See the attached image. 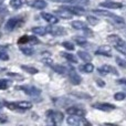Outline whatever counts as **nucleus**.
<instances>
[{
	"instance_id": "nucleus-1",
	"label": "nucleus",
	"mask_w": 126,
	"mask_h": 126,
	"mask_svg": "<svg viewBox=\"0 0 126 126\" xmlns=\"http://www.w3.org/2000/svg\"><path fill=\"white\" fill-rule=\"evenodd\" d=\"M47 116L49 120H51L52 124H60L63 121V113L60 111H48L47 112Z\"/></svg>"
},
{
	"instance_id": "nucleus-2",
	"label": "nucleus",
	"mask_w": 126,
	"mask_h": 126,
	"mask_svg": "<svg viewBox=\"0 0 126 126\" xmlns=\"http://www.w3.org/2000/svg\"><path fill=\"white\" fill-rule=\"evenodd\" d=\"M22 23H23V21H22L21 18H18V17L11 18V19H9L8 21H7L6 26H4V29L10 32V31H13L15 29H17L18 27H20Z\"/></svg>"
},
{
	"instance_id": "nucleus-3",
	"label": "nucleus",
	"mask_w": 126,
	"mask_h": 126,
	"mask_svg": "<svg viewBox=\"0 0 126 126\" xmlns=\"http://www.w3.org/2000/svg\"><path fill=\"white\" fill-rule=\"evenodd\" d=\"M17 89L23 91L27 95H30V96H32V97H35V96L40 95V93H41V91H40L38 87L30 86V85H22V86H18Z\"/></svg>"
},
{
	"instance_id": "nucleus-4",
	"label": "nucleus",
	"mask_w": 126,
	"mask_h": 126,
	"mask_svg": "<svg viewBox=\"0 0 126 126\" xmlns=\"http://www.w3.org/2000/svg\"><path fill=\"white\" fill-rule=\"evenodd\" d=\"M66 123L69 125H90V122L83 118V116L71 115L66 118Z\"/></svg>"
},
{
	"instance_id": "nucleus-5",
	"label": "nucleus",
	"mask_w": 126,
	"mask_h": 126,
	"mask_svg": "<svg viewBox=\"0 0 126 126\" xmlns=\"http://www.w3.org/2000/svg\"><path fill=\"white\" fill-rule=\"evenodd\" d=\"M92 107H94V109H96V110H100V111L110 112L115 109V105L110 104V103H95V104L92 105Z\"/></svg>"
},
{
	"instance_id": "nucleus-6",
	"label": "nucleus",
	"mask_w": 126,
	"mask_h": 126,
	"mask_svg": "<svg viewBox=\"0 0 126 126\" xmlns=\"http://www.w3.org/2000/svg\"><path fill=\"white\" fill-rule=\"evenodd\" d=\"M107 40H109L110 43H112L114 47L124 46V44H126L125 42L122 40V38H120L117 34H110L109 37H107Z\"/></svg>"
},
{
	"instance_id": "nucleus-7",
	"label": "nucleus",
	"mask_w": 126,
	"mask_h": 126,
	"mask_svg": "<svg viewBox=\"0 0 126 126\" xmlns=\"http://www.w3.org/2000/svg\"><path fill=\"white\" fill-rule=\"evenodd\" d=\"M65 112H66L69 115H76V116H84L85 114H86L85 110L80 109V107H74V106L67 107Z\"/></svg>"
},
{
	"instance_id": "nucleus-8",
	"label": "nucleus",
	"mask_w": 126,
	"mask_h": 126,
	"mask_svg": "<svg viewBox=\"0 0 126 126\" xmlns=\"http://www.w3.org/2000/svg\"><path fill=\"white\" fill-rule=\"evenodd\" d=\"M103 8H109V9H120L123 8V3L122 2H117V1H104L101 2L100 4Z\"/></svg>"
},
{
	"instance_id": "nucleus-9",
	"label": "nucleus",
	"mask_w": 126,
	"mask_h": 126,
	"mask_svg": "<svg viewBox=\"0 0 126 126\" xmlns=\"http://www.w3.org/2000/svg\"><path fill=\"white\" fill-rule=\"evenodd\" d=\"M47 30L49 33H51L52 35H57V37L58 35H64L66 33L63 27H49V28H47Z\"/></svg>"
},
{
	"instance_id": "nucleus-10",
	"label": "nucleus",
	"mask_w": 126,
	"mask_h": 126,
	"mask_svg": "<svg viewBox=\"0 0 126 126\" xmlns=\"http://www.w3.org/2000/svg\"><path fill=\"white\" fill-rule=\"evenodd\" d=\"M98 72H100L101 74L112 73V74H114V75H118L117 70H116L115 67L111 66V65H107V64H105V65H103V66L98 67Z\"/></svg>"
},
{
	"instance_id": "nucleus-11",
	"label": "nucleus",
	"mask_w": 126,
	"mask_h": 126,
	"mask_svg": "<svg viewBox=\"0 0 126 126\" xmlns=\"http://www.w3.org/2000/svg\"><path fill=\"white\" fill-rule=\"evenodd\" d=\"M62 8L65 9V10H67V11H70V12L73 13V15L81 16L84 13V9L81 8V7H78V6H63Z\"/></svg>"
},
{
	"instance_id": "nucleus-12",
	"label": "nucleus",
	"mask_w": 126,
	"mask_h": 126,
	"mask_svg": "<svg viewBox=\"0 0 126 126\" xmlns=\"http://www.w3.org/2000/svg\"><path fill=\"white\" fill-rule=\"evenodd\" d=\"M41 17L46 20L48 23L50 24H57L59 22V19L58 17H55L54 15H51V13H48V12H42L41 13Z\"/></svg>"
},
{
	"instance_id": "nucleus-13",
	"label": "nucleus",
	"mask_w": 126,
	"mask_h": 126,
	"mask_svg": "<svg viewBox=\"0 0 126 126\" xmlns=\"http://www.w3.org/2000/svg\"><path fill=\"white\" fill-rule=\"evenodd\" d=\"M69 80H70V82L74 85H79V84H81V82H82V78H81L75 71L69 72Z\"/></svg>"
},
{
	"instance_id": "nucleus-14",
	"label": "nucleus",
	"mask_w": 126,
	"mask_h": 126,
	"mask_svg": "<svg viewBox=\"0 0 126 126\" xmlns=\"http://www.w3.org/2000/svg\"><path fill=\"white\" fill-rule=\"evenodd\" d=\"M29 6H31L32 8L39 9V10H42V9L47 8L48 3H47L44 0H32V1L29 2Z\"/></svg>"
},
{
	"instance_id": "nucleus-15",
	"label": "nucleus",
	"mask_w": 126,
	"mask_h": 126,
	"mask_svg": "<svg viewBox=\"0 0 126 126\" xmlns=\"http://www.w3.org/2000/svg\"><path fill=\"white\" fill-rule=\"evenodd\" d=\"M55 15L58 17L62 18V19H71L73 17V13H71L70 11L65 10V9H60V10H55Z\"/></svg>"
},
{
	"instance_id": "nucleus-16",
	"label": "nucleus",
	"mask_w": 126,
	"mask_h": 126,
	"mask_svg": "<svg viewBox=\"0 0 126 126\" xmlns=\"http://www.w3.org/2000/svg\"><path fill=\"white\" fill-rule=\"evenodd\" d=\"M96 54L98 55H104V57H111V48L104 46V47H100V48L96 50Z\"/></svg>"
},
{
	"instance_id": "nucleus-17",
	"label": "nucleus",
	"mask_w": 126,
	"mask_h": 126,
	"mask_svg": "<svg viewBox=\"0 0 126 126\" xmlns=\"http://www.w3.org/2000/svg\"><path fill=\"white\" fill-rule=\"evenodd\" d=\"M16 104H17L18 109L21 111V110H23V111H27V110H30L31 107H32V103L31 102H27V101H22V102H16Z\"/></svg>"
},
{
	"instance_id": "nucleus-18",
	"label": "nucleus",
	"mask_w": 126,
	"mask_h": 126,
	"mask_svg": "<svg viewBox=\"0 0 126 126\" xmlns=\"http://www.w3.org/2000/svg\"><path fill=\"white\" fill-rule=\"evenodd\" d=\"M50 66L53 69V71H55L57 73H59V74H65V73L67 72V69H66L65 66H63V65L54 64V63H52V64H51Z\"/></svg>"
},
{
	"instance_id": "nucleus-19",
	"label": "nucleus",
	"mask_w": 126,
	"mask_h": 126,
	"mask_svg": "<svg viewBox=\"0 0 126 126\" xmlns=\"http://www.w3.org/2000/svg\"><path fill=\"white\" fill-rule=\"evenodd\" d=\"M78 55L80 57V59H82L84 62H91L92 61V55L90 53L85 52V51H79Z\"/></svg>"
},
{
	"instance_id": "nucleus-20",
	"label": "nucleus",
	"mask_w": 126,
	"mask_h": 126,
	"mask_svg": "<svg viewBox=\"0 0 126 126\" xmlns=\"http://www.w3.org/2000/svg\"><path fill=\"white\" fill-rule=\"evenodd\" d=\"M61 55L64 59H66L69 62H72V63H78V58L75 55L71 54V53H67V52H61Z\"/></svg>"
},
{
	"instance_id": "nucleus-21",
	"label": "nucleus",
	"mask_w": 126,
	"mask_h": 126,
	"mask_svg": "<svg viewBox=\"0 0 126 126\" xmlns=\"http://www.w3.org/2000/svg\"><path fill=\"white\" fill-rule=\"evenodd\" d=\"M32 32L37 35H44L47 34L48 30L44 27H34V28H32Z\"/></svg>"
},
{
	"instance_id": "nucleus-22",
	"label": "nucleus",
	"mask_w": 126,
	"mask_h": 126,
	"mask_svg": "<svg viewBox=\"0 0 126 126\" xmlns=\"http://www.w3.org/2000/svg\"><path fill=\"white\" fill-rule=\"evenodd\" d=\"M72 27H73L75 30H84V29L86 28V23L83 22V21H79V20H76V21L72 22Z\"/></svg>"
},
{
	"instance_id": "nucleus-23",
	"label": "nucleus",
	"mask_w": 126,
	"mask_h": 126,
	"mask_svg": "<svg viewBox=\"0 0 126 126\" xmlns=\"http://www.w3.org/2000/svg\"><path fill=\"white\" fill-rule=\"evenodd\" d=\"M81 71H84L85 73H92L94 71V65L91 62H86V64H84L83 66H80Z\"/></svg>"
},
{
	"instance_id": "nucleus-24",
	"label": "nucleus",
	"mask_w": 126,
	"mask_h": 126,
	"mask_svg": "<svg viewBox=\"0 0 126 126\" xmlns=\"http://www.w3.org/2000/svg\"><path fill=\"white\" fill-rule=\"evenodd\" d=\"M27 2V0H10V6L15 9H19Z\"/></svg>"
},
{
	"instance_id": "nucleus-25",
	"label": "nucleus",
	"mask_w": 126,
	"mask_h": 126,
	"mask_svg": "<svg viewBox=\"0 0 126 126\" xmlns=\"http://www.w3.org/2000/svg\"><path fill=\"white\" fill-rule=\"evenodd\" d=\"M71 95L75 96L78 98H87V100H91L92 96L87 93H84V92H71Z\"/></svg>"
},
{
	"instance_id": "nucleus-26",
	"label": "nucleus",
	"mask_w": 126,
	"mask_h": 126,
	"mask_svg": "<svg viewBox=\"0 0 126 126\" xmlns=\"http://www.w3.org/2000/svg\"><path fill=\"white\" fill-rule=\"evenodd\" d=\"M21 69L23 70V71L30 73V74H37V73H39V70L35 69V67H33V66H30V65H21Z\"/></svg>"
},
{
	"instance_id": "nucleus-27",
	"label": "nucleus",
	"mask_w": 126,
	"mask_h": 126,
	"mask_svg": "<svg viewBox=\"0 0 126 126\" xmlns=\"http://www.w3.org/2000/svg\"><path fill=\"white\" fill-rule=\"evenodd\" d=\"M20 51L24 55H28V57H30V55H32L34 53V50L32 48H30V47H20Z\"/></svg>"
},
{
	"instance_id": "nucleus-28",
	"label": "nucleus",
	"mask_w": 126,
	"mask_h": 126,
	"mask_svg": "<svg viewBox=\"0 0 126 126\" xmlns=\"http://www.w3.org/2000/svg\"><path fill=\"white\" fill-rule=\"evenodd\" d=\"M93 12L95 13V15H97V16H102V17H110V18H112V16H113V13L109 12V11H105V10H100V9H94Z\"/></svg>"
},
{
	"instance_id": "nucleus-29",
	"label": "nucleus",
	"mask_w": 126,
	"mask_h": 126,
	"mask_svg": "<svg viewBox=\"0 0 126 126\" xmlns=\"http://www.w3.org/2000/svg\"><path fill=\"white\" fill-rule=\"evenodd\" d=\"M11 85V81L0 79V90H7Z\"/></svg>"
},
{
	"instance_id": "nucleus-30",
	"label": "nucleus",
	"mask_w": 126,
	"mask_h": 126,
	"mask_svg": "<svg viewBox=\"0 0 126 126\" xmlns=\"http://www.w3.org/2000/svg\"><path fill=\"white\" fill-rule=\"evenodd\" d=\"M7 75L11 79H15V80H23V76H22L21 74L17 73V72H8Z\"/></svg>"
},
{
	"instance_id": "nucleus-31",
	"label": "nucleus",
	"mask_w": 126,
	"mask_h": 126,
	"mask_svg": "<svg viewBox=\"0 0 126 126\" xmlns=\"http://www.w3.org/2000/svg\"><path fill=\"white\" fill-rule=\"evenodd\" d=\"M4 105L7 106V109H9V110H11V111H18V106H17V104H16V102L15 103H10V102H4L3 103ZM20 111V110H19Z\"/></svg>"
},
{
	"instance_id": "nucleus-32",
	"label": "nucleus",
	"mask_w": 126,
	"mask_h": 126,
	"mask_svg": "<svg viewBox=\"0 0 126 126\" xmlns=\"http://www.w3.org/2000/svg\"><path fill=\"white\" fill-rule=\"evenodd\" d=\"M125 97H126V94L124 92H117V93L114 94V100L116 101H123L125 100Z\"/></svg>"
},
{
	"instance_id": "nucleus-33",
	"label": "nucleus",
	"mask_w": 126,
	"mask_h": 126,
	"mask_svg": "<svg viewBox=\"0 0 126 126\" xmlns=\"http://www.w3.org/2000/svg\"><path fill=\"white\" fill-rule=\"evenodd\" d=\"M86 20H87V22H89L90 24H92V26H96V24L98 23V19H97V18L92 17V16H87Z\"/></svg>"
},
{
	"instance_id": "nucleus-34",
	"label": "nucleus",
	"mask_w": 126,
	"mask_h": 126,
	"mask_svg": "<svg viewBox=\"0 0 126 126\" xmlns=\"http://www.w3.org/2000/svg\"><path fill=\"white\" fill-rule=\"evenodd\" d=\"M62 47H64L66 50H69V51H73L74 50V44L73 43H71V42H69V41H64L62 43Z\"/></svg>"
},
{
	"instance_id": "nucleus-35",
	"label": "nucleus",
	"mask_w": 126,
	"mask_h": 126,
	"mask_svg": "<svg viewBox=\"0 0 126 126\" xmlns=\"http://www.w3.org/2000/svg\"><path fill=\"white\" fill-rule=\"evenodd\" d=\"M0 60H2V61H8L9 60V55L1 48H0Z\"/></svg>"
},
{
	"instance_id": "nucleus-36",
	"label": "nucleus",
	"mask_w": 126,
	"mask_h": 126,
	"mask_svg": "<svg viewBox=\"0 0 126 126\" xmlns=\"http://www.w3.org/2000/svg\"><path fill=\"white\" fill-rule=\"evenodd\" d=\"M112 19H114V21H115V22H117V23H121V24L125 23L124 19H123V18H122V17H120V16H116V15H113V16H112Z\"/></svg>"
},
{
	"instance_id": "nucleus-37",
	"label": "nucleus",
	"mask_w": 126,
	"mask_h": 126,
	"mask_svg": "<svg viewBox=\"0 0 126 126\" xmlns=\"http://www.w3.org/2000/svg\"><path fill=\"white\" fill-rule=\"evenodd\" d=\"M28 41H29V35H22V37L19 38L18 43L19 44H24V43H28Z\"/></svg>"
},
{
	"instance_id": "nucleus-38",
	"label": "nucleus",
	"mask_w": 126,
	"mask_h": 126,
	"mask_svg": "<svg viewBox=\"0 0 126 126\" xmlns=\"http://www.w3.org/2000/svg\"><path fill=\"white\" fill-rule=\"evenodd\" d=\"M74 40L76 41V43L81 44V46H83V44L86 43V40H85L84 38H82V37H75L74 38Z\"/></svg>"
},
{
	"instance_id": "nucleus-39",
	"label": "nucleus",
	"mask_w": 126,
	"mask_h": 126,
	"mask_svg": "<svg viewBox=\"0 0 126 126\" xmlns=\"http://www.w3.org/2000/svg\"><path fill=\"white\" fill-rule=\"evenodd\" d=\"M115 49L118 51V52L123 53V54L126 55V44H124V46H118V47H115Z\"/></svg>"
},
{
	"instance_id": "nucleus-40",
	"label": "nucleus",
	"mask_w": 126,
	"mask_h": 126,
	"mask_svg": "<svg viewBox=\"0 0 126 126\" xmlns=\"http://www.w3.org/2000/svg\"><path fill=\"white\" fill-rule=\"evenodd\" d=\"M116 62H117V64L120 65V66L124 67V69H126V61L123 59H121V58H116Z\"/></svg>"
},
{
	"instance_id": "nucleus-41",
	"label": "nucleus",
	"mask_w": 126,
	"mask_h": 126,
	"mask_svg": "<svg viewBox=\"0 0 126 126\" xmlns=\"http://www.w3.org/2000/svg\"><path fill=\"white\" fill-rule=\"evenodd\" d=\"M39 40H38V38H35V37H29V41H28V43H30V44H38L39 43Z\"/></svg>"
},
{
	"instance_id": "nucleus-42",
	"label": "nucleus",
	"mask_w": 126,
	"mask_h": 126,
	"mask_svg": "<svg viewBox=\"0 0 126 126\" xmlns=\"http://www.w3.org/2000/svg\"><path fill=\"white\" fill-rule=\"evenodd\" d=\"M42 62L46 63L47 65H51V64L53 63V61H52V60H51L49 57H47V58H44V59H42Z\"/></svg>"
},
{
	"instance_id": "nucleus-43",
	"label": "nucleus",
	"mask_w": 126,
	"mask_h": 126,
	"mask_svg": "<svg viewBox=\"0 0 126 126\" xmlns=\"http://www.w3.org/2000/svg\"><path fill=\"white\" fill-rule=\"evenodd\" d=\"M7 13H8V10H7V8H4V7H1V8H0V17H2V16H6Z\"/></svg>"
},
{
	"instance_id": "nucleus-44",
	"label": "nucleus",
	"mask_w": 126,
	"mask_h": 126,
	"mask_svg": "<svg viewBox=\"0 0 126 126\" xmlns=\"http://www.w3.org/2000/svg\"><path fill=\"white\" fill-rule=\"evenodd\" d=\"M8 122V118H7V116L4 115H2V114H0V123H7Z\"/></svg>"
},
{
	"instance_id": "nucleus-45",
	"label": "nucleus",
	"mask_w": 126,
	"mask_h": 126,
	"mask_svg": "<svg viewBox=\"0 0 126 126\" xmlns=\"http://www.w3.org/2000/svg\"><path fill=\"white\" fill-rule=\"evenodd\" d=\"M96 84H97L98 86H101V87L105 86V82L104 81H102V80H100V79H96Z\"/></svg>"
},
{
	"instance_id": "nucleus-46",
	"label": "nucleus",
	"mask_w": 126,
	"mask_h": 126,
	"mask_svg": "<svg viewBox=\"0 0 126 126\" xmlns=\"http://www.w3.org/2000/svg\"><path fill=\"white\" fill-rule=\"evenodd\" d=\"M117 83L120 85H124V86H126V80H125V79H121V80H118Z\"/></svg>"
},
{
	"instance_id": "nucleus-47",
	"label": "nucleus",
	"mask_w": 126,
	"mask_h": 126,
	"mask_svg": "<svg viewBox=\"0 0 126 126\" xmlns=\"http://www.w3.org/2000/svg\"><path fill=\"white\" fill-rule=\"evenodd\" d=\"M2 107H3V103H1V102H0V110H1Z\"/></svg>"
},
{
	"instance_id": "nucleus-48",
	"label": "nucleus",
	"mask_w": 126,
	"mask_h": 126,
	"mask_svg": "<svg viewBox=\"0 0 126 126\" xmlns=\"http://www.w3.org/2000/svg\"><path fill=\"white\" fill-rule=\"evenodd\" d=\"M50 1H62V0H50Z\"/></svg>"
},
{
	"instance_id": "nucleus-49",
	"label": "nucleus",
	"mask_w": 126,
	"mask_h": 126,
	"mask_svg": "<svg viewBox=\"0 0 126 126\" xmlns=\"http://www.w3.org/2000/svg\"><path fill=\"white\" fill-rule=\"evenodd\" d=\"M0 26H1V21H0Z\"/></svg>"
}]
</instances>
